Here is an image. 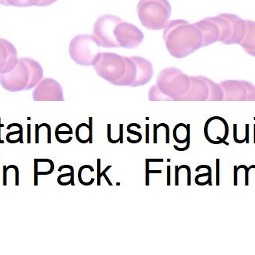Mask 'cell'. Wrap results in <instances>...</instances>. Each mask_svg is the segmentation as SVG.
<instances>
[{
	"label": "cell",
	"instance_id": "1",
	"mask_svg": "<svg viewBox=\"0 0 255 255\" xmlns=\"http://www.w3.org/2000/svg\"><path fill=\"white\" fill-rule=\"evenodd\" d=\"M163 38L169 53L177 58L187 57L203 46L201 31L195 24L192 25L184 20L167 23Z\"/></svg>",
	"mask_w": 255,
	"mask_h": 255
},
{
	"label": "cell",
	"instance_id": "2",
	"mask_svg": "<svg viewBox=\"0 0 255 255\" xmlns=\"http://www.w3.org/2000/svg\"><path fill=\"white\" fill-rule=\"evenodd\" d=\"M43 74L42 67L38 61L21 57L11 71L0 74V84L12 93L29 90L42 80Z\"/></svg>",
	"mask_w": 255,
	"mask_h": 255
},
{
	"label": "cell",
	"instance_id": "3",
	"mask_svg": "<svg viewBox=\"0 0 255 255\" xmlns=\"http://www.w3.org/2000/svg\"><path fill=\"white\" fill-rule=\"evenodd\" d=\"M137 10L143 26L153 31L165 28L171 15V6L167 0H141Z\"/></svg>",
	"mask_w": 255,
	"mask_h": 255
},
{
	"label": "cell",
	"instance_id": "4",
	"mask_svg": "<svg viewBox=\"0 0 255 255\" xmlns=\"http://www.w3.org/2000/svg\"><path fill=\"white\" fill-rule=\"evenodd\" d=\"M93 66L100 77L116 85H118L126 74V63L124 56L114 53H100L96 57Z\"/></svg>",
	"mask_w": 255,
	"mask_h": 255
},
{
	"label": "cell",
	"instance_id": "5",
	"mask_svg": "<svg viewBox=\"0 0 255 255\" xmlns=\"http://www.w3.org/2000/svg\"><path fill=\"white\" fill-rule=\"evenodd\" d=\"M100 44L93 35L80 34L71 40L69 54L71 59L79 65H93L100 54Z\"/></svg>",
	"mask_w": 255,
	"mask_h": 255
},
{
	"label": "cell",
	"instance_id": "6",
	"mask_svg": "<svg viewBox=\"0 0 255 255\" xmlns=\"http://www.w3.org/2000/svg\"><path fill=\"white\" fill-rule=\"evenodd\" d=\"M126 71L124 77L119 83L120 86H142L147 84L152 78L154 71L150 61L143 57H125Z\"/></svg>",
	"mask_w": 255,
	"mask_h": 255
},
{
	"label": "cell",
	"instance_id": "7",
	"mask_svg": "<svg viewBox=\"0 0 255 255\" xmlns=\"http://www.w3.org/2000/svg\"><path fill=\"white\" fill-rule=\"evenodd\" d=\"M220 30L219 41L226 45L239 44L246 34L245 20L233 14L223 13L213 17Z\"/></svg>",
	"mask_w": 255,
	"mask_h": 255
},
{
	"label": "cell",
	"instance_id": "8",
	"mask_svg": "<svg viewBox=\"0 0 255 255\" xmlns=\"http://www.w3.org/2000/svg\"><path fill=\"white\" fill-rule=\"evenodd\" d=\"M122 21L121 18L112 15H103L97 20L92 35L97 40L100 47L120 48L115 38V29Z\"/></svg>",
	"mask_w": 255,
	"mask_h": 255
},
{
	"label": "cell",
	"instance_id": "9",
	"mask_svg": "<svg viewBox=\"0 0 255 255\" xmlns=\"http://www.w3.org/2000/svg\"><path fill=\"white\" fill-rule=\"evenodd\" d=\"M115 38L119 47L134 49L142 44L144 35L135 25L122 21L116 27Z\"/></svg>",
	"mask_w": 255,
	"mask_h": 255
},
{
	"label": "cell",
	"instance_id": "10",
	"mask_svg": "<svg viewBox=\"0 0 255 255\" xmlns=\"http://www.w3.org/2000/svg\"><path fill=\"white\" fill-rule=\"evenodd\" d=\"M204 134L206 140L211 144H223L229 135L227 122L220 117H211L205 124Z\"/></svg>",
	"mask_w": 255,
	"mask_h": 255
},
{
	"label": "cell",
	"instance_id": "11",
	"mask_svg": "<svg viewBox=\"0 0 255 255\" xmlns=\"http://www.w3.org/2000/svg\"><path fill=\"white\" fill-rule=\"evenodd\" d=\"M34 101L44 100H64L63 90L59 83L51 78L41 80L33 92Z\"/></svg>",
	"mask_w": 255,
	"mask_h": 255
},
{
	"label": "cell",
	"instance_id": "12",
	"mask_svg": "<svg viewBox=\"0 0 255 255\" xmlns=\"http://www.w3.org/2000/svg\"><path fill=\"white\" fill-rule=\"evenodd\" d=\"M18 60V52L13 44L0 38V74L11 71Z\"/></svg>",
	"mask_w": 255,
	"mask_h": 255
},
{
	"label": "cell",
	"instance_id": "13",
	"mask_svg": "<svg viewBox=\"0 0 255 255\" xmlns=\"http://www.w3.org/2000/svg\"><path fill=\"white\" fill-rule=\"evenodd\" d=\"M195 25L200 29L203 34V47H206L219 41L220 30L213 17L204 18L202 21L195 23Z\"/></svg>",
	"mask_w": 255,
	"mask_h": 255
},
{
	"label": "cell",
	"instance_id": "14",
	"mask_svg": "<svg viewBox=\"0 0 255 255\" xmlns=\"http://www.w3.org/2000/svg\"><path fill=\"white\" fill-rule=\"evenodd\" d=\"M246 25V34L240 45L247 54L255 57V21L245 20Z\"/></svg>",
	"mask_w": 255,
	"mask_h": 255
},
{
	"label": "cell",
	"instance_id": "15",
	"mask_svg": "<svg viewBox=\"0 0 255 255\" xmlns=\"http://www.w3.org/2000/svg\"><path fill=\"white\" fill-rule=\"evenodd\" d=\"M54 163L49 159H34V186L38 185V176L49 175L54 172Z\"/></svg>",
	"mask_w": 255,
	"mask_h": 255
},
{
	"label": "cell",
	"instance_id": "16",
	"mask_svg": "<svg viewBox=\"0 0 255 255\" xmlns=\"http://www.w3.org/2000/svg\"><path fill=\"white\" fill-rule=\"evenodd\" d=\"M92 120H93V118L90 117L89 125L87 123H81L77 126L75 134L76 138L78 142L81 143V144H87L88 142L92 144L93 143L92 141Z\"/></svg>",
	"mask_w": 255,
	"mask_h": 255
},
{
	"label": "cell",
	"instance_id": "17",
	"mask_svg": "<svg viewBox=\"0 0 255 255\" xmlns=\"http://www.w3.org/2000/svg\"><path fill=\"white\" fill-rule=\"evenodd\" d=\"M173 138L179 144H185L190 137V124L179 123L173 129Z\"/></svg>",
	"mask_w": 255,
	"mask_h": 255
},
{
	"label": "cell",
	"instance_id": "18",
	"mask_svg": "<svg viewBox=\"0 0 255 255\" xmlns=\"http://www.w3.org/2000/svg\"><path fill=\"white\" fill-rule=\"evenodd\" d=\"M40 0H0V5L5 6L27 7L38 6Z\"/></svg>",
	"mask_w": 255,
	"mask_h": 255
},
{
	"label": "cell",
	"instance_id": "19",
	"mask_svg": "<svg viewBox=\"0 0 255 255\" xmlns=\"http://www.w3.org/2000/svg\"><path fill=\"white\" fill-rule=\"evenodd\" d=\"M238 185L249 186L248 167L246 165H240L237 167V186Z\"/></svg>",
	"mask_w": 255,
	"mask_h": 255
},
{
	"label": "cell",
	"instance_id": "20",
	"mask_svg": "<svg viewBox=\"0 0 255 255\" xmlns=\"http://www.w3.org/2000/svg\"><path fill=\"white\" fill-rule=\"evenodd\" d=\"M131 126H136L138 129H141V126H140V125L137 124V123H131V124H129L127 126L128 132L130 133V134H135V135H137V137H138V139L136 140V141H132L131 137H127V141H128V142L131 143V144H137V143L141 142V140H142V134L140 132H137V131H132V130H131Z\"/></svg>",
	"mask_w": 255,
	"mask_h": 255
},
{
	"label": "cell",
	"instance_id": "21",
	"mask_svg": "<svg viewBox=\"0 0 255 255\" xmlns=\"http://www.w3.org/2000/svg\"><path fill=\"white\" fill-rule=\"evenodd\" d=\"M248 183L251 186H255V165L248 167Z\"/></svg>",
	"mask_w": 255,
	"mask_h": 255
},
{
	"label": "cell",
	"instance_id": "22",
	"mask_svg": "<svg viewBox=\"0 0 255 255\" xmlns=\"http://www.w3.org/2000/svg\"><path fill=\"white\" fill-rule=\"evenodd\" d=\"M60 135H73V130L72 128H68V129L64 130L62 129V128L61 127L60 125L57 126L55 130V136Z\"/></svg>",
	"mask_w": 255,
	"mask_h": 255
},
{
	"label": "cell",
	"instance_id": "23",
	"mask_svg": "<svg viewBox=\"0 0 255 255\" xmlns=\"http://www.w3.org/2000/svg\"><path fill=\"white\" fill-rule=\"evenodd\" d=\"M162 170H149V161L148 160H146V185H149V174L150 173H161Z\"/></svg>",
	"mask_w": 255,
	"mask_h": 255
},
{
	"label": "cell",
	"instance_id": "24",
	"mask_svg": "<svg viewBox=\"0 0 255 255\" xmlns=\"http://www.w3.org/2000/svg\"><path fill=\"white\" fill-rule=\"evenodd\" d=\"M107 139H108V141L111 144H117V143L120 142V138L117 139V140H113L111 137V124L110 123H108L107 124Z\"/></svg>",
	"mask_w": 255,
	"mask_h": 255
},
{
	"label": "cell",
	"instance_id": "25",
	"mask_svg": "<svg viewBox=\"0 0 255 255\" xmlns=\"http://www.w3.org/2000/svg\"><path fill=\"white\" fill-rule=\"evenodd\" d=\"M157 126V128L161 127V126H164L166 128V144H170V127L168 125L165 124V123H160Z\"/></svg>",
	"mask_w": 255,
	"mask_h": 255
},
{
	"label": "cell",
	"instance_id": "26",
	"mask_svg": "<svg viewBox=\"0 0 255 255\" xmlns=\"http://www.w3.org/2000/svg\"><path fill=\"white\" fill-rule=\"evenodd\" d=\"M57 0H40L39 3H38V6H49V5H52L53 3H54V2H57Z\"/></svg>",
	"mask_w": 255,
	"mask_h": 255
},
{
	"label": "cell",
	"instance_id": "27",
	"mask_svg": "<svg viewBox=\"0 0 255 255\" xmlns=\"http://www.w3.org/2000/svg\"><path fill=\"white\" fill-rule=\"evenodd\" d=\"M112 166H107V167H106L105 170H103V172H100V173H97V185L98 186H100V178L103 177L104 174H106V172L108 171L110 168H111Z\"/></svg>",
	"mask_w": 255,
	"mask_h": 255
},
{
	"label": "cell",
	"instance_id": "28",
	"mask_svg": "<svg viewBox=\"0 0 255 255\" xmlns=\"http://www.w3.org/2000/svg\"><path fill=\"white\" fill-rule=\"evenodd\" d=\"M216 185L219 186V159H216Z\"/></svg>",
	"mask_w": 255,
	"mask_h": 255
},
{
	"label": "cell",
	"instance_id": "29",
	"mask_svg": "<svg viewBox=\"0 0 255 255\" xmlns=\"http://www.w3.org/2000/svg\"><path fill=\"white\" fill-rule=\"evenodd\" d=\"M157 124H154V144H157V130H158V128H157Z\"/></svg>",
	"mask_w": 255,
	"mask_h": 255
},
{
	"label": "cell",
	"instance_id": "30",
	"mask_svg": "<svg viewBox=\"0 0 255 255\" xmlns=\"http://www.w3.org/2000/svg\"><path fill=\"white\" fill-rule=\"evenodd\" d=\"M123 123H120V142L121 144H123Z\"/></svg>",
	"mask_w": 255,
	"mask_h": 255
},
{
	"label": "cell",
	"instance_id": "31",
	"mask_svg": "<svg viewBox=\"0 0 255 255\" xmlns=\"http://www.w3.org/2000/svg\"><path fill=\"white\" fill-rule=\"evenodd\" d=\"M146 144H149V124H146Z\"/></svg>",
	"mask_w": 255,
	"mask_h": 255
},
{
	"label": "cell",
	"instance_id": "32",
	"mask_svg": "<svg viewBox=\"0 0 255 255\" xmlns=\"http://www.w3.org/2000/svg\"><path fill=\"white\" fill-rule=\"evenodd\" d=\"M167 186H170V166H167Z\"/></svg>",
	"mask_w": 255,
	"mask_h": 255
},
{
	"label": "cell",
	"instance_id": "33",
	"mask_svg": "<svg viewBox=\"0 0 255 255\" xmlns=\"http://www.w3.org/2000/svg\"><path fill=\"white\" fill-rule=\"evenodd\" d=\"M234 186H237V166H234Z\"/></svg>",
	"mask_w": 255,
	"mask_h": 255
},
{
	"label": "cell",
	"instance_id": "34",
	"mask_svg": "<svg viewBox=\"0 0 255 255\" xmlns=\"http://www.w3.org/2000/svg\"><path fill=\"white\" fill-rule=\"evenodd\" d=\"M28 143H31V124H28Z\"/></svg>",
	"mask_w": 255,
	"mask_h": 255
},
{
	"label": "cell",
	"instance_id": "35",
	"mask_svg": "<svg viewBox=\"0 0 255 255\" xmlns=\"http://www.w3.org/2000/svg\"><path fill=\"white\" fill-rule=\"evenodd\" d=\"M4 127L3 123H1V118H0V144H4L5 141H2V139H1V128Z\"/></svg>",
	"mask_w": 255,
	"mask_h": 255
},
{
	"label": "cell",
	"instance_id": "36",
	"mask_svg": "<svg viewBox=\"0 0 255 255\" xmlns=\"http://www.w3.org/2000/svg\"><path fill=\"white\" fill-rule=\"evenodd\" d=\"M254 144H255V124H254Z\"/></svg>",
	"mask_w": 255,
	"mask_h": 255
}]
</instances>
